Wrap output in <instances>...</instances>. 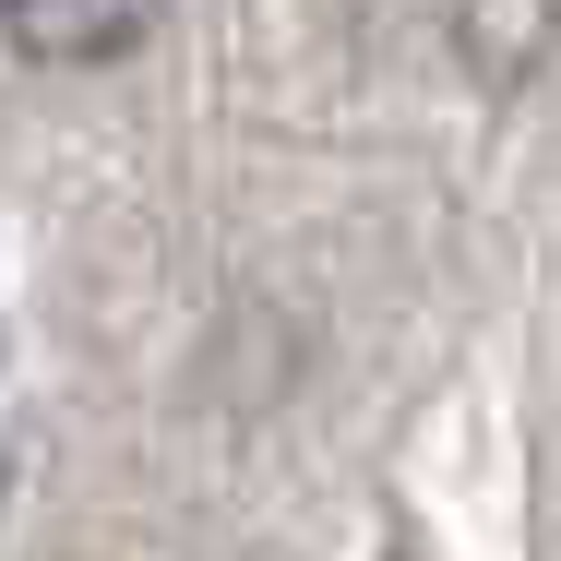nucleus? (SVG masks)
<instances>
[{
	"instance_id": "1",
	"label": "nucleus",
	"mask_w": 561,
	"mask_h": 561,
	"mask_svg": "<svg viewBox=\"0 0 561 561\" xmlns=\"http://www.w3.org/2000/svg\"><path fill=\"white\" fill-rule=\"evenodd\" d=\"M156 0H0V36L24 60H119Z\"/></svg>"
}]
</instances>
